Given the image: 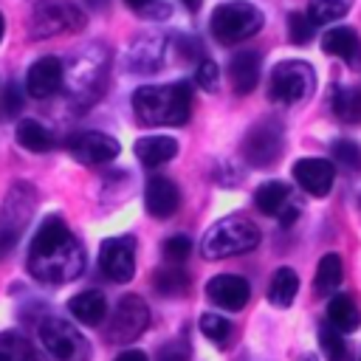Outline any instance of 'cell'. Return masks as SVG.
<instances>
[{"instance_id": "cell-1", "label": "cell", "mask_w": 361, "mask_h": 361, "mask_svg": "<svg viewBox=\"0 0 361 361\" xmlns=\"http://www.w3.org/2000/svg\"><path fill=\"white\" fill-rule=\"evenodd\" d=\"M133 113L144 124L180 127L192 113V87L189 82L144 85L133 93Z\"/></svg>"}, {"instance_id": "cell-2", "label": "cell", "mask_w": 361, "mask_h": 361, "mask_svg": "<svg viewBox=\"0 0 361 361\" xmlns=\"http://www.w3.org/2000/svg\"><path fill=\"white\" fill-rule=\"evenodd\" d=\"M82 268H85V254H82V245L73 240V234L45 248H28V271L39 282L65 285L76 279Z\"/></svg>"}, {"instance_id": "cell-3", "label": "cell", "mask_w": 361, "mask_h": 361, "mask_svg": "<svg viewBox=\"0 0 361 361\" xmlns=\"http://www.w3.org/2000/svg\"><path fill=\"white\" fill-rule=\"evenodd\" d=\"M257 245H259V228H257L248 217L231 214V217L217 220V223L203 234L200 251H203V257H209V259H223V257L245 254V251H251V248H257Z\"/></svg>"}, {"instance_id": "cell-4", "label": "cell", "mask_w": 361, "mask_h": 361, "mask_svg": "<svg viewBox=\"0 0 361 361\" xmlns=\"http://www.w3.org/2000/svg\"><path fill=\"white\" fill-rule=\"evenodd\" d=\"M209 25H212V34H214L217 42L234 45V42H243V39L254 37L262 28V11L248 0L223 3V6L214 8Z\"/></svg>"}, {"instance_id": "cell-5", "label": "cell", "mask_w": 361, "mask_h": 361, "mask_svg": "<svg viewBox=\"0 0 361 361\" xmlns=\"http://www.w3.org/2000/svg\"><path fill=\"white\" fill-rule=\"evenodd\" d=\"M316 90V71L305 59H285L271 73V96L282 104H296Z\"/></svg>"}, {"instance_id": "cell-6", "label": "cell", "mask_w": 361, "mask_h": 361, "mask_svg": "<svg viewBox=\"0 0 361 361\" xmlns=\"http://www.w3.org/2000/svg\"><path fill=\"white\" fill-rule=\"evenodd\" d=\"M39 338H42L45 353L54 361H87L90 358V344L71 322L45 319L39 324Z\"/></svg>"}, {"instance_id": "cell-7", "label": "cell", "mask_w": 361, "mask_h": 361, "mask_svg": "<svg viewBox=\"0 0 361 361\" xmlns=\"http://www.w3.org/2000/svg\"><path fill=\"white\" fill-rule=\"evenodd\" d=\"M147 327H149V307H147V302L141 296H135V293H127V296L118 299V305H116V310H113V316L107 322L104 336H107L110 344H130Z\"/></svg>"}, {"instance_id": "cell-8", "label": "cell", "mask_w": 361, "mask_h": 361, "mask_svg": "<svg viewBox=\"0 0 361 361\" xmlns=\"http://www.w3.org/2000/svg\"><path fill=\"white\" fill-rule=\"evenodd\" d=\"M31 206H34V192L28 183H17L11 186V192L6 195L3 212H0V257L20 240L23 228L31 220Z\"/></svg>"}, {"instance_id": "cell-9", "label": "cell", "mask_w": 361, "mask_h": 361, "mask_svg": "<svg viewBox=\"0 0 361 361\" xmlns=\"http://www.w3.org/2000/svg\"><path fill=\"white\" fill-rule=\"evenodd\" d=\"M282 124L276 118L257 121L243 138V158L251 166H271L282 155Z\"/></svg>"}, {"instance_id": "cell-10", "label": "cell", "mask_w": 361, "mask_h": 361, "mask_svg": "<svg viewBox=\"0 0 361 361\" xmlns=\"http://www.w3.org/2000/svg\"><path fill=\"white\" fill-rule=\"evenodd\" d=\"M85 23L82 11L68 6V3H37L28 20V31L37 39L54 37V34H65V31H76Z\"/></svg>"}, {"instance_id": "cell-11", "label": "cell", "mask_w": 361, "mask_h": 361, "mask_svg": "<svg viewBox=\"0 0 361 361\" xmlns=\"http://www.w3.org/2000/svg\"><path fill=\"white\" fill-rule=\"evenodd\" d=\"M99 268L110 282H130L135 274V240L107 237L99 245Z\"/></svg>"}, {"instance_id": "cell-12", "label": "cell", "mask_w": 361, "mask_h": 361, "mask_svg": "<svg viewBox=\"0 0 361 361\" xmlns=\"http://www.w3.org/2000/svg\"><path fill=\"white\" fill-rule=\"evenodd\" d=\"M118 149H121L118 141L99 130H85L68 138V152L79 164H107L118 155Z\"/></svg>"}, {"instance_id": "cell-13", "label": "cell", "mask_w": 361, "mask_h": 361, "mask_svg": "<svg viewBox=\"0 0 361 361\" xmlns=\"http://www.w3.org/2000/svg\"><path fill=\"white\" fill-rule=\"evenodd\" d=\"M206 296L223 310H243L251 299V285L237 274H217L206 282Z\"/></svg>"}, {"instance_id": "cell-14", "label": "cell", "mask_w": 361, "mask_h": 361, "mask_svg": "<svg viewBox=\"0 0 361 361\" xmlns=\"http://www.w3.org/2000/svg\"><path fill=\"white\" fill-rule=\"evenodd\" d=\"M293 178L296 183L313 195V197H324L330 195L333 189V178H336V169L327 158H299L293 164Z\"/></svg>"}, {"instance_id": "cell-15", "label": "cell", "mask_w": 361, "mask_h": 361, "mask_svg": "<svg viewBox=\"0 0 361 361\" xmlns=\"http://www.w3.org/2000/svg\"><path fill=\"white\" fill-rule=\"evenodd\" d=\"M65 85V65L56 56H42L28 68L25 87L34 99H48Z\"/></svg>"}, {"instance_id": "cell-16", "label": "cell", "mask_w": 361, "mask_h": 361, "mask_svg": "<svg viewBox=\"0 0 361 361\" xmlns=\"http://www.w3.org/2000/svg\"><path fill=\"white\" fill-rule=\"evenodd\" d=\"M144 206L152 217L164 220V217H172L180 206V192L175 186V180L164 178V175H155L147 180V189H144Z\"/></svg>"}, {"instance_id": "cell-17", "label": "cell", "mask_w": 361, "mask_h": 361, "mask_svg": "<svg viewBox=\"0 0 361 361\" xmlns=\"http://www.w3.org/2000/svg\"><path fill=\"white\" fill-rule=\"evenodd\" d=\"M164 54H166V39L161 34H144L133 42V48L127 54V65L135 73H149V71L161 68Z\"/></svg>"}, {"instance_id": "cell-18", "label": "cell", "mask_w": 361, "mask_h": 361, "mask_svg": "<svg viewBox=\"0 0 361 361\" xmlns=\"http://www.w3.org/2000/svg\"><path fill=\"white\" fill-rule=\"evenodd\" d=\"M102 59H104V54H102V56H99V54H96V56L82 54V56L73 59L71 73H65L71 93H96V90H99V85H102V79H104Z\"/></svg>"}, {"instance_id": "cell-19", "label": "cell", "mask_w": 361, "mask_h": 361, "mask_svg": "<svg viewBox=\"0 0 361 361\" xmlns=\"http://www.w3.org/2000/svg\"><path fill=\"white\" fill-rule=\"evenodd\" d=\"M259 65H262V59H259L257 51H237L231 56L228 73H231V85H234V90L240 96H245V93H251L257 87V82H259Z\"/></svg>"}, {"instance_id": "cell-20", "label": "cell", "mask_w": 361, "mask_h": 361, "mask_svg": "<svg viewBox=\"0 0 361 361\" xmlns=\"http://www.w3.org/2000/svg\"><path fill=\"white\" fill-rule=\"evenodd\" d=\"M322 48H324V54L338 56V59H344L347 65H355V62L361 59V37H358L353 28H347V25L330 28V31L324 34V39H322Z\"/></svg>"}, {"instance_id": "cell-21", "label": "cell", "mask_w": 361, "mask_h": 361, "mask_svg": "<svg viewBox=\"0 0 361 361\" xmlns=\"http://www.w3.org/2000/svg\"><path fill=\"white\" fill-rule=\"evenodd\" d=\"M133 149L144 166H158V164H166L169 158L178 155V141L169 135H144L135 141Z\"/></svg>"}, {"instance_id": "cell-22", "label": "cell", "mask_w": 361, "mask_h": 361, "mask_svg": "<svg viewBox=\"0 0 361 361\" xmlns=\"http://www.w3.org/2000/svg\"><path fill=\"white\" fill-rule=\"evenodd\" d=\"M68 310L73 319H79L82 324H99L104 322L107 313V299L102 290H82L68 302Z\"/></svg>"}, {"instance_id": "cell-23", "label": "cell", "mask_w": 361, "mask_h": 361, "mask_svg": "<svg viewBox=\"0 0 361 361\" xmlns=\"http://www.w3.org/2000/svg\"><path fill=\"white\" fill-rule=\"evenodd\" d=\"M327 324H330L333 330H338V333H353V330H358V324H361V310H358V305L353 302V296L338 293V296H333V299L327 302Z\"/></svg>"}, {"instance_id": "cell-24", "label": "cell", "mask_w": 361, "mask_h": 361, "mask_svg": "<svg viewBox=\"0 0 361 361\" xmlns=\"http://www.w3.org/2000/svg\"><path fill=\"white\" fill-rule=\"evenodd\" d=\"M0 361H45V355L20 333H0Z\"/></svg>"}, {"instance_id": "cell-25", "label": "cell", "mask_w": 361, "mask_h": 361, "mask_svg": "<svg viewBox=\"0 0 361 361\" xmlns=\"http://www.w3.org/2000/svg\"><path fill=\"white\" fill-rule=\"evenodd\" d=\"M17 144L23 147V149H28V152H48V149H54V135H51V130H45L39 121H34V118H23L20 124H17Z\"/></svg>"}, {"instance_id": "cell-26", "label": "cell", "mask_w": 361, "mask_h": 361, "mask_svg": "<svg viewBox=\"0 0 361 361\" xmlns=\"http://www.w3.org/2000/svg\"><path fill=\"white\" fill-rule=\"evenodd\" d=\"M296 290H299V276L293 268H276L274 276H271V285H268V299L271 305L276 307H288L293 299H296Z\"/></svg>"}, {"instance_id": "cell-27", "label": "cell", "mask_w": 361, "mask_h": 361, "mask_svg": "<svg viewBox=\"0 0 361 361\" xmlns=\"http://www.w3.org/2000/svg\"><path fill=\"white\" fill-rule=\"evenodd\" d=\"M341 276H344V265H341V257L338 254H324L319 259V268H316V293H330L341 285Z\"/></svg>"}, {"instance_id": "cell-28", "label": "cell", "mask_w": 361, "mask_h": 361, "mask_svg": "<svg viewBox=\"0 0 361 361\" xmlns=\"http://www.w3.org/2000/svg\"><path fill=\"white\" fill-rule=\"evenodd\" d=\"M288 186L282 183V180H265L257 192H254V203H257V209L262 212V214H279V209L285 206V200H288Z\"/></svg>"}, {"instance_id": "cell-29", "label": "cell", "mask_w": 361, "mask_h": 361, "mask_svg": "<svg viewBox=\"0 0 361 361\" xmlns=\"http://www.w3.org/2000/svg\"><path fill=\"white\" fill-rule=\"evenodd\" d=\"M333 113L341 121H358L361 118V87H336Z\"/></svg>"}, {"instance_id": "cell-30", "label": "cell", "mask_w": 361, "mask_h": 361, "mask_svg": "<svg viewBox=\"0 0 361 361\" xmlns=\"http://www.w3.org/2000/svg\"><path fill=\"white\" fill-rule=\"evenodd\" d=\"M350 11V0H310L307 3V17L313 25H327L341 20Z\"/></svg>"}, {"instance_id": "cell-31", "label": "cell", "mask_w": 361, "mask_h": 361, "mask_svg": "<svg viewBox=\"0 0 361 361\" xmlns=\"http://www.w3.org/2000/svg\"><path fill=\"white\" fill-rule=\"evenodd\" d=\"M330 155H333V164H338L350 175H361V144L358 141L338 138V141H333Z\"/></svg>"}, {"instance_id": "cell-32", "label": "cell", "mask_w": 361, "mask_h": 361, "mask_svg": "<svg viewBox=\"0 0 361 361\" xmlns=\"http://www.w3.org/2000/svg\"><path fill=\"white\" fill-rule=\"evenodd\" d=\"M152 285H155V290L161 293V296H180V293H186V288H189V276L180 271V268H158L155 271V276H152Z\"/></svg>"}, {"instance_id": "cell-33", "label": "cell", "mask_w": 361, "mask_h": 361, "mask_svg": "<svg viewBox=\"0 0 361 361\" xmlns=\"http://www.w3.org/2000/svg\"><path fill=\"white\" fill-rule=\"evenodd\" d=\"M319 347L322 353L327 355V361H353V353H350V344L341 338L338 330H333L330 324H324L319 330Z\"/></svg>"}, {"instance_id": "cell-34", "label": "cell", "mask_w": 361, "mask_h": 361, "mask_svg": "<svg viewBox=\"0 0 361 361\" xmlns=\"http://www.w3.org/2000/svg\"><path fill=\"white\" fill-rule=\"evenodd\" d=\"M124 6L144 20H166L172 14L169 3H164V0H124Z\"/></svg>"}, {"instance_id": "cell-35", "label": "cell", "mask_w": 361, "mask_h": 361, "mask_svg": "<svg viewBox=\"0 0 361 361\" xmlns=\"http://www.w3.org/2000/svg\"><path fill=\"white\" fill-rule=\"evenodd\" d=\"M200 333H203L209 341L223 344V341L228 338V333H231V324H228L223 316H217V313H203V316H200Z\"/></svg>"}, {"instance_id": "cell-36", "label": "cell", "mask_w": 361, "mask_h": 361, "mask_svg": "<svg viewBox=\"0 0 361 361\" xmlns=\"http://www.w3.org/2000/svg\"><path fill=\"white\" fill-rule=\"evenodd\" d=\"M288 34H290V42H296V45L310 42L313 39V23H310V17L302 14V11H293L288 17Z\"/></svg>"}, {"instance_id": "cell-37", "label": "cell", "mask_w": 361, "mask_h": 361, "mask_svg": "<svg viewBox=\"0 0 361 361\" xmlns=\"http://www.w3.org/2000/svg\"><path fill=\"white\" fill-rule=\"evenodd\" d=\"M161 251H164V257H166L169 262H183V259L192 254V240L183 237V234H175V237L164 240Z\"/></svg>"}, {"instance_id": "cell-38", "label": "cell", "mask_w": 361, "mask_h": 361, "mask_svg": "<svg viewBox=\"0 0 361 361\" xmlns=\"http://www.w3.org/2000/svg\"><path fill=\"white\" fill-rule=\"evenodd\" d=\"M195 82L203 87V90H217V82H220V71L212 59H200L197 65V73H195Z\"/></svg>"}, {"instance_id": "cell-39", "label": "cell", "mask_w": 361, "mask_h": 361, "mask_svg": "<svg viewBox=\"0 0 361 361\" xmlns=\"http://www.w3.org/2000/svg\"><path fill=\"white\" fill-rule=\"evenodd\" d=\"M158 361H189V347L183 341H166L158 353Z\"/></svg>"}, {"instance_id": "cell-40", "label": "cell", "mask_w": 361, "mask_h": 361, "mask_svg": "<svg viewBox=\"0 0 361 361\" xmlns=\"http://www.w3.org/2000/svg\"><path fill=\"white\" fill-rule=\"evenodd\" d=\"M20 104H23V99H20V87H17L14 82H8V87H6V99H3L6 113H17Z\"/></svg>"}, {"instance_id": "cell-41", "label": "cell", "mask_w": 361, "mask_h": 361, "mask_svg": "<svg viewBox=\"0 0 361 361\" xmlns=\"http://www.w3.org/2000/svg\"><path fill=\"white\" fill-rule=\"evenodd\" d=\"M116 361H147V355L141 350H124L116 355Z\"/></svg>"}, {"instance_id": "cell-42", "label": "cell", "mask_w": 361, "mask_h": 361, "mask_svg": "<svg viewBox=\"0 0 361 361\" xmlns=\"http://www.w3.org/2000/svg\"><path fill=\"white\" fill-rule=\"evenodd\" d=\"M183 3H186L189 11H197V8H200V0H183Z\"/></svg>"}, {"instance_id": "cell-43", "label": "cell", "mask_w": 361, "mask_h": 361, "mask_svg": "<svg viewBox=\"0 0 361 361\" xmlns=\"http://www.w3.org/2000/svg\"><path fill=\"white\" fill-rule=\"evenodd\" d=\"M3 31H6V20H3V14H0V39H3Z\"/></svg>"}, {"instance_id": "cell-44", "label": "cell", "mask_w": 361, "mask_h": 361, "mask_svg": "<svg viewBox=\"0 0 361 361\" xmlns=\"http://www.w3.org/2000/svg\"><path fill=\"white\" fill-rule=\"evenodd\" d=\"M299 361H316V355H302Z\"/></svg>"}]
</instances>
